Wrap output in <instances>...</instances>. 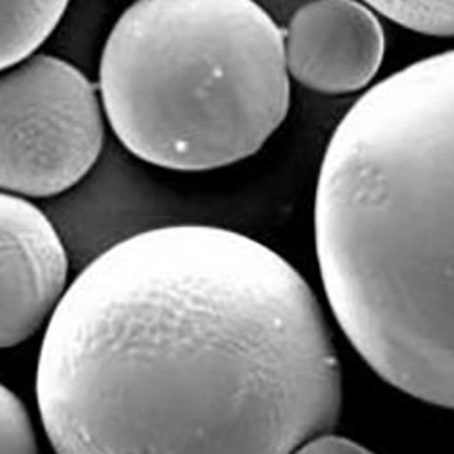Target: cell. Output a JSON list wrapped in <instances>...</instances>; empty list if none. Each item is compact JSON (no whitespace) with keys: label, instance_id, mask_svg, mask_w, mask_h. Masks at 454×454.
Listing matches in <instances>:
<instances>
[{"label":"cell","instance_id":"obj_1","mask_svg":"<svg viewBox=\"0 0 454 454\" xmlns=\"http://www.w3.org/2000/svg\"><path fill=\"white\" fill-rule=\"evenodd\" d=\"M59 454L293 452L333 431L342 369L291 263L215 225L151 227L67 286L36 362Z\"/></svg>","mask_w":454,"mask_h":454},{"label":"cell","instance_id":"obj_2","mask_svg":"<svg viewBox=\"0 0 454 454\" xmlns=\"http://www.w3.org/2000/svg\"><path fill=\"white\" fill-rule=\"evenodd\" d=\"M315 244L331 311L365 364L454 409V50L393 73L340 121Z\"/></svg>","mask_w":454,"mask_h":454},{"label":"cell","instance_id":"obj_3","mask_svg":"<svg viewBox=\"0 0 454 454\" xmlns=\"http://www.w3.org/2000/svg\"><path fill=\"white\" fill-rule=\"evenodd\" d=\"M98 93L109 128L145 164L242 162L289 113L284 29L256 0H135L106 39Z\"/></svg>","mask_w":454,"mask_h":454},{"label":"cell","instance_id":"obj_4","mask_svg":"<svg viewBox=\"0 0 454 454\" xmlns=\"http://www.w3.org/2000/svg\"><path fill=\"white\" fill-rule=\"evenodd\" d=\"M98 86L71 62L33 53L0 71V192L51 199L82 182L106 138Z\"/></svg>","mask_w":454,"mask_h":454},{"label":"cell","instance_id":"obj_5","mask_svg":"<svg viewBox=\"0 0 454 454\" xmlns=\"http://www.w3.org/2000/svg\"><path fill=\"white\" fill-rule=\"evenodd\" d=\"M69 286V254L51 218L0 192V349L48 325Z\"/></svg>","mask_w":454,"mask_h":454},{"label":"cell","instance_id":"obj_6","mask_svg":"<svg viewBox=\"0 0 454 454\" xmlns=\"http://www.w3.org/2000/svg\"><path fill=\"white\" fill-rule=\"evenodd\" d=\"M289 77L322 95L367 88L384 62L386 35L364 0H313L284 29Z\"/></svg>","mask_w":454,"mask_h":454},{"label":"cell","instance_id":"obj_7","mask_svg":"<svg viewBox=\"0 0 454 454\" xmlns=\"http://www.w3.org/2000/svg\"><path fill=\"white\" fill-rule=\"evenodd\" d=\"M67 6L69 0H0V71L36 53Z\"/></svg>","mask_w":454,"mask_h":454},{"label":"cell","instance_id":"obj_8","mask_svg":"<svg viewBox=\"0 0 454 454\" xmlns=\"http://www.w3.org/2000/svg\"><path fill=\"white\" fill-rule=\"evenodd\" d=\"M398 26L431 36H454V0H364Z\"/></svg>","mask_w":454,"mask_h":454},{"label":"cell","instance_id":"obj_9","mask_svg":"<svg viewBox=\"0 0 454 454\" xmlns=\"http://www.w3.org/2000/svg\"><path fill=\"white\" fill-rule=\"evenodd\" d=\"M0 452H39V442L24 402L0 382Z\"/></svg>","mask_w":454,"mask_h":454},{"label":"cell","instance_id":"obj_10","mask_svg":"<svg viewBox=\"0 0 454 454\" xmlns=\"http://www.w3.org/2000/svg\"><path fill=\"white\" fill-rule=\"evenodd\" d=\"M296 452H367V449L346 436H336L325 431L301 443Z\"/></svg>","mask_w":454,"mask_h":454}]
</instances>
